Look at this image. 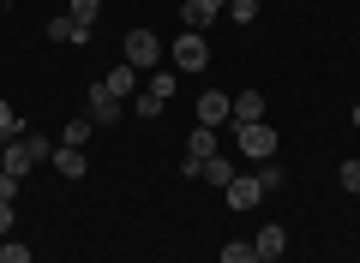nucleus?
<instances>
[{
	"instance_id": "f257e3e1",
	"label": "nucleus",
	"mask_w": 360,
	"mask_h": 263,
	"mask_svg": "<svg viewBox=\"0 0 360 263\" xmlns=\"http://www.w3.org/2000/svg\"><path fill=\"white\" fill-rule=\"evenodd\" d=\"M49 156H54V144H49V138H13V144H6V156H0V168H6L13 180H25L30 168L49 162Z\"/></svg>"
},
{
	"instance_id": "f03ea898",
	"label": "nucleus",
	"mask_w": 360,
	"mask_h": 263,
	"mask_svg": "<svg viewBox=\"0 0 360 263\" xmlns=\"http://www.w3.org/2000/svg\"><path fill=\"white\" fill-rule=\"evenodd\" d=\"M234 144H240V156H252V162H270V156H276V132H270L264 120L234 126Z\"/></svg>"
},
{
	"instance_id": "7ed1b4c3",
	"label": "nucleus",
	"mask_w": 360,
	"mask_h": 263,
	"mask_svg": "<svg viewBox=\"0 0 360 263\" xmlns=\"http://www.w3.org/2000/svg\"><path fill=\"white\" fill-rule=\"evenodd\" d=\"M174 66H180V72H205V66H210V48H205V36H198V30L174 36Z\"/></svg>"
},
{
	"instance_id": "20e7f679",
	"label": "nucleus",
	"mask_w": 360,
	"mask_h": 263,
	"mask_svg": "<svg viewBox=\"0 0 360 263\" xmlns=\"http://www.w3.org/2000/svg\"><path fill=\"white\" fill-rule=\"evenodd\" d=\"M156 60H162V42H156L150 30H132V36H127V66L144 72V66H156Z\"/></svg>"
},
{
	"instance_id": "39448f33",
	"label": "nucleus",
	"mask_w": 360,
	"mask_h": 263,
	"mask_svg": "<svg viewBox=\"0 0 360 263\" xmlns=\"http://www.w3.org/2000/svg\"><path fill=\"white\" fill-rule=\"evenodd\" d=\"M84 102H90V126H115V120H120V96H108L103 84H90Z\"/></svg>"
},
{
	"instance_id": "423d86ee",
	"label": "nucleus",
	"mask_w": 360,
	"mask_h": 263,
	"mask_svg": "<svg viewBox=\"0 0 360 263\" xmlns=\"http://www.w3.org/2000/svg\"><path fill=\"white\" fill-rule=\"evenodd\" d=\"M222 120H234L229 90H205V96H198V126H222Z\"/></svg>"
},
{
	"instance_id": "0eeeda50",
	"label": "nucleus",
	"mask_w": 360,
	"mask_h": 263,
	"mask_svg": "<svg viewBox=\"0 0 360 263\" xmlns=\"http://www.w3.org/2000/svg\"><path fill=\"white\" fill-rule=\"evenodd\" d=\"M258 198H264V186H258V174H252V180H240V174L229 180V210H258Z\"/></svg>"
},
{
	"instance_id": "6e6552de",
	"label": "nucleus",
	"mask_w": 360,
	"mask_h": 263,
	"mask_svg": "<svg viewBox=\"0 0 360 263\" xmlns=\"http://www.w3.org/2000/svg\"><path fill=\"white\" fill-rule=\"evenodd\" d=\"M222 6H229V0H186V6H180V18H186V30H205V25H217Z\"/></svg>"
},
{
	"instance_id": "1a4fd4ad",
	"label": "nucleus",
	"mask_w": 360,
	"mask_h": 263,
	"mask_svg": "<svg viewBox=\"0 0 360 263\" xmlns=\"http://www.w3.org/2000/svg\"><path fill=\"white\" fill-rule=\"evenodd\" d=\"M252 120H264V90H240L234 96V126H252Z\"/></svg>"
},
{
	"instance_id": "9d476101",
	"label": "nucleus",
	"mask_w": 360,
	"mask_h": 263,
	"mask_svg": "<svg viewBox=\"0 0 360 263\" xmlns=\"http://www.w3.org/2000/svg\"><path fill=\"white\" fill-rule=\"evenodd\" d=\"M139 84H144V78H139V72H132V66H127V60H120V66H115V72H108V78H103V90H108V96H120V102H127V96H132V90H139Z\"/></svg>"
},
{
	"instance_id": "9b49d317",
	"label": "nucleus",
	"mask_w": 360,
	"mask_h": 263,
	"mask_svg": "<svg viewBox=\"0 0 360 263\" xmlns=\"http://www.w3.org/2000/svg\"><path fill=\"white\" fill-rule=\"evenodd\" d=\"M210 156H217V126H198L186 138V162H210Z\"/></svg>"
},
{
	"instance_id": "f8f14e48",
	"label": "nucleus",
	"mask_w": 360,
	"mask_h": 263,
	"mask_svg": "<svg viewBox=\"0 0 360 263\" xmlns=\"http://www.w3.org/2000/svg\"><path fill=\"white\" fill-rule=\"evenodd\" d=\"M49 162H54V168H60V174H66V180H84V150H72V144H60V150H54V156H49Z\"/></svg>"
},
{
	"instance_id": "ddd939ff",
	"label": "nucleus",
	"mask_w": 360,
	"mask_h": 263,
	"mask_svg": "<svg viewBox=\"0 0 360 263\" xmlns=\"http://www.w3.org/2000/svg\"><path fill=\"white\" fill-rule=\"evenodd\" d=\"M283 245H288V234H283V227H258V239H252V251H258V257H283Z\"/></svg>"
},
{
	"instance_id": "4468645a",
	"label": "nucleus",
	"mask_w": 360,
	"mask_h": 263,
	"mask_svg": "<svg viewBox=\"0 0 360 263\" xmlns=\"http://www.w3.org/2000/svg\"><path fill=\"white\" fill-rule=\"evenodd\" d=\"M49 36H54V42H90V30H84V25H72V18L60 13V18L49 25Z\"/></svg>"
},
{
	"instance_id": "2eb2a0df",
	"label": "nucleus",
	"mask_w": 360,
	"mask_h": 263,
	"mask_svg": "<svg viewBox=\"0 0 360 263\" xmlns=\"http://www.w3.org/2000/svg\"><path fill=\"white\" fill-rule=\"evenodd\" d=\"M198 180H210V186H229V180H234V168H229V156H210V162L198 168Z\"/></svg>"
},
{
	"instance_id": "dca6fc26",
	"label": "nucleus",
	"mask_w": 360,
	"mask_h": 263,
	"mask_svg": "<svg viewBox=\"0 0 360 263\" xmlns=\"http://www.w3.org/2000/svg\"><path fill=\"white\" fill-rule=\"evenodd\" d=\"M96 13H103V0H72V6H66V18H72V25H96Z\"/></svg>"
},
{
	"instance_id": "f3484780",
	"label": "nucleus",
	"mask_w": 360,
	"mask_h": 263,
	"mask_svg": "<svg viewBox=\"0 0 360 263\" xmlns=\"http://www.w3.org/2000/svg\"><path fill=\"white\" fill-rule=\"evenodd\" d=\"M18 132H25V126H18V114H13V102H0V150H6V144H13Z\"/></svg>"
},
{
	"instance_id": "a211bd4d",
	"label": "nucleus",
	"mask_w": 360,
	"mask_h": 263,
	"mask_svg": "<svg viewBox=\"0 0 360 263\" xmlns=\"http://www.w3.org/2000/svg\"><path fill=\"white\" fill-rule=\"evenodd\" d=\"M132 114H139V120H156V114H162V96H150V90H139V96H132Z\"/></svg>"
},
{
	"instance_id": "6ab92c4d",
	"label": "nucleus",
	"mask_w": 360,
	"mask_h": 263,
	"mask_svg": "<svg viewBox=\"0 0 360 263\" xmlns=\"http://www.w3.org/2000/svg\"><path fill=\"white\" fill-rule=\"evenodd\" d=\"M144 90H150V96H174V72H150V78H144Z\"/></svg>"
},
{
	"instance_id": "aec40b11",
	"label": "nucleus",
	"mask_w": 360,
	"mask_h": 263,
	"mask_svg": "<svg viewBox=\"0 0 360 263\" xmlns=\"http://www.w3.org/2000/svg\"><path fill=\"white\" fill-rule=\"evenodd\" d=\"M229 18H234V25H252V18H258V0H229Z\"/></svg>"
},
{
	"instance_id": "412c9836",
	"label": "nucleus",
	"mask_w": 360,
	"mask_h": 263,
	"mask_svg": "<svg viewBox=\"0 0 360 263\" xmlns=\"http://www.w3.org/2000/svg\"><path fill=\"white\" fill-rule=\"evenodd\" d=\"M84 138H90V120H72V126L60 132V144H72V150H84Z\"/></svg>"
},
{
	"instance_id": "4be33fe9",
	"label": "nucleus",
	"mask_w": 360,
	"mask_h": 263,
	"mask_svg": "<svg viewBox=\"0 0 360 263\" xmlns=\"http://www.w3.org/2000/svg\"><path fill=\"white\" fill-rule=\"evenodd\" d=\"M258 186H264V191H283V168L264 162V168H258Z\"/></svg>"
},
{
	"instance_id": "5701e85b",
	"label": "nucleus",
	"mask_w": 360,
	"mask_h": 263,
	"mask_svg": "<svg viewBox=\"0 0 360 263\" xmlns=\"http://www.w3.org/2000/svg\"><path fill=\"white\" fill-rule=\"evenodd\" d=\"M0 263H30V245H18V239H6V245H0Z\"/></svg>"
},
{
	"instance_id": "b1692460",
	"label": "nucleus",
	"mask_w": 360,
	"mask_h": 263,
	"mask_svg": "<svg viewBox=\"0 0 360 263\" xmlns=\"http://www.w3.org/2000/svg\"><path fill=\"white\" fill-rule=\"evenodd\" d=\"M222 263H258L252 245H222Z\"/></svg>"
},
{
	"instance_id": "393cba45",
	"label": "nucleus",
	"mask_w": 360,
	"mask_h": 263,
	"mask_svg": "<svg viewBox=\"0 0 360 263\" xmlns=\"http://www.w3.org/2000/svg\"><path fill=\"white\" fill-rule=\"evenodd\" d=\"M336 180H342L348 191H360V162H342V174H336Z\"/></svg>"
},
{
	"instance_id": "a878e982",
	"label": "nucleus",
	"mask_w": 360,
	"mask_h": 263,
	"mask_svg": "<svg viewBox=\"0 0 360 263\" xmlns=\"http://www.w3.org/2000/svg\"><path fill=\"white\" fill-rule=\"evenodd\" d=\"M13 198H18V180L6 174V168H0V203H13Z\"/></svg>"
},
{
	"instance_id": "bb28decb",
	"label": "nucleus",
	"mask_w": 360,
	"mask_h": 263,
	"mask_svg": "<svg viewBox=\"0 0 360 263\" xmlns=\"http://www.w3.org/2000/svg\"><path fill=\"white\" fill-rule=\"evenodd\" d=\"M6 227H13V203H0V234H6Z\"/></svg>"
},
{
	"instance_id": "cd10ccee",
	"label": "nucleus",
	"mask_w": 360,
	"mask_h": 263,
	"mask_svg": "<svg viewBox=\"0 0 360 263\" xmlns=\"http://www.w3.org/2000/svg\"><path fill=\"white\" fill-rule=\"evenodd\" d=\"M258 263H283V257H258Z\"/></svg>"
},
{
	"instance_id": "c85d7f7f",
	"label": "nucleus",
	"mask_w": 360,
	"mask_h": 263,
	"mask_svg": "<svg viewBox=\"0 0 360 263\" xmlns=\"http://www.w3.org/2000/svg\"><path fill=\"white\" fill-rule=\"evenodd\" d=\"M354 126H360V102H354Z\"/></svg>"
}]
</instances>
